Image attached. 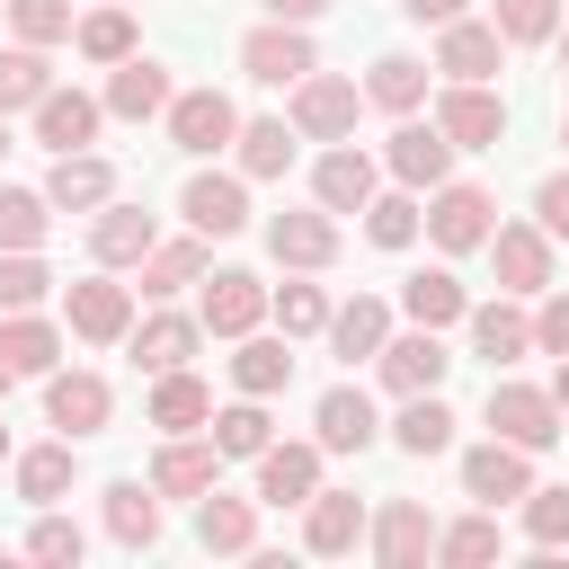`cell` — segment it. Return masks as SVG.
<instances>
[{
  "label": "cell",
  "instance_id": "obj_50",
  "mask_svg": "<svg viewBox=\"0 0 569 569\" xmlns=\"http://www.w3.org/2000/svg\"><path fill=\"white\" fill-rule=\"evenodd\" d=\"M525 542L533 551H569V489H525Z\"/></svg>",
  "mask_w": 569,
  "mask_h": 569
},
{
  "label": "cell",
  "instance_id": "obj_62",
  "mask_svg": "<svg viewBox=\"0 0 569 569\" xmlns=\"http://www.w3.org/2000/svg\"><path fill=\"white\" fill-rule=\"evenodd\" d=\"M560 142H569V116H560Z\"/></svg>",
  "mask_w": 569,
  "mask_h": 569
},
{
  "label": "cell",
  "instance_id": "obj_23",
  "mask_svg": "<svg viewBox=\"0 0 569 569\" xmlns=\"http://www.w3.org/2000/svg\"><path fill=\"white\" fill-rule=\"evenodd\" d=\"M124 347H133V365H142V373H178V365H187V356L204 347V320H196V311H169V302H160V311H142V320L124 329Z\"/></svg>",
  "mask_w": 569,
  "mask_h": 569
},
{
  "label": "cell",
  "instance_id": "obj_53",
  "mask_svg": "<svg viewBox=\"0 0 569 569\" xmlns=\"http://www.w3.org/2000/svg\"><path fill=\"white\" fill-rule=\"evenodd\" d=\"M533 356H569V284L533 293Z\"/></svg>",
  "mask_w": 569,
  "mask_h": 569
},
{
  "label": "cell",
  "instance_id": "obj_35",
  "mask_svg": "<svg viewBox=\"0 0 569 569\" xmlns=\"http://www.w3.org/2000/svg\"><path fill=\"white\" fill-rule=\"evenodd\" d=\"M71 53H80V62H98V71H116L124 53H142V36H133V9H124V0H98V9L71 27Z\"/></svg>",
  "mask_w": 569,
  "mask_h": 569
},
{
  "label": "cell",
  "instance_id": "obj_51",
  "mask_svg": "<svg viewBox=\"0 0 569 569\" xmlns=\"http://www.w3.org/2000/svg\"><path fill=\"white\" fill-rule=\"evenodd\" d=\"M9 27H18V44H71V0H9Z\"/></svg>",
  "mask_w": 569,
  "mask_h": 569
},
{
  "label": "cell",
  "instance_id": "obj_21",
  "mask_svg": "<svg viewBox=\"0 0 569 569\" xmlns=\"http://www.w3.org/2000/svg\"><path fill=\"white\" fill-rule=\"evenodd\" d=\"M151 249H160V222H151L142 204L107 196V204L89 213V258H98V267H142Z\"/></svg>",
  "mask_w": 569,
  "mask_h": 569
},
{
  "label": "cell",
  "instance_id": "obj_52",
  "mask_svg": "<svg viewBox=\"0 0 569 569\" xmlns=\"http://www.w3.org/2000/svg\"><path fill=\"white\" fill-rule=\"evenodd\" d=\"M489 18H498L507 44H551V36H560V0H498Z\"/></svg>",
  "mask_w": 569,
  "mask_h": 569
},
{
  "label": "cell",
  "instance_id": "obj_57",
  "mask_svg": "<svg viewBox=\"0 0 569 569\" xmlns=\"http://www.w3.org/2000/svg\"><path fill=\"white\" fill-rule=\"evenodd\" d=\"M551 400H560V418H569V356L551 365Z\"/></svg>",
  "mask_w": 569,
  "mask_h": 569
},
{
  "label": "cell",
  "instance_id": "obj_18",
  "mask_svg": "<svg viewBox=\"0 0 569 569\" xmlns=\"http://www.w3.org/2000/svg\"><path fill=\"white\" fill-rule=\"evenodd\" d=\"M373 187H382V160L356 151V142H329V151L311 160V204H329V213H365Z\"/></svg>",
  "mask_w": 569,
  "mask_h": 569
},
{
  "label": "cell",
  "instance_id": "obj_45",
  "mask_svg": "<svg viewBox=\"0 0 569 569\" xmlns=\"http://www.w3.org/2000/svg\"><path fill=\"white\" fill-rule=\"evenodd\" d=\"M329 311H338V302H329L311 276H293V267H284V284L267 293V320H276L284 338H320V329H329Z\"/></svg>",
  "mask_w": 569,
  "mask_h": 569
},
{
  "label": "cell",
  "instance_id": "obj_25",
  "mask_svg": "<svg viewBox=\"0 0 569 569\" xmlns=\"http://www.w3.org/2000/svg\"><path fill=\"white\" fill-rule=\"evenodd\" d=\"M498 62H507L498 18H453V27H436V71H445V80H498Z\"/></svg>",
  "mask_w": 569,
  "mask_h": 569
},
{
  "label": "cell",
  "instance_id": "obj_4",
  "mask_svg": "<svg viewBox=\"0 0 569 569\" xmlns=\"http://www.w3.org/2000/svg\"><path fill=\"white\" fill-rule=\"evenodd\" d=\"M62 320H71L80 347H124V329H133V284H116V267H98V276L62 284Z\"/></svg>",
  "mask_w": 569,
  "mask_h": 569
},
{
  "label": "cell",
  "instance_id": "obj_32",
  "mask_svg": "<svg viewBox=\"0 0 569 569\" xmlns=\"http://www.w3.org/2000/svg\"><path fill=\"white\" fill-rule=\"evenodd\" d=\"M98 516H107V533H116L124 551H151V542H160V489H151V480H107V489H98Z\"/></svg>",
  "mask_w": 569,
  "mask_h": 569
},
{
  "label": "cell",
  "instance_id": "obj_46",
  "mask_svg": "<svg viewBox=\"0 0 569 569\" xmlns=\"http://www.w3.org/2000/svg\"><path fill=\"white\" fill-rule=\"evenodd\" d=\"M53 231V196L44 187H0V249H44Z\"/></svg>",
  "mask_w": 569,
  "mask_h": 569
},
{
  "label": "cell",
  "instance_id": "obj_31",
  "mask_svg": "<svg viewBox=\"0 0 569 569\" xmlns=\"http://www.w3.org/2000/svg\"><path fill=\"white\" fill-rule=\"evenodd\" d=\"M320 338H329V356L373 365V356H382V338H391V302H382V293H356V302H338V311H329V329H320Z\"/></svg>",
  "mask_w": 569,
  "mask_h": 569
},
{
  "label": "cell",
  "instance_id": "obj_47",
  "mask_svg": "<svg viewBox=\"0 0 569 569\" xmlns=\"http://www.w3.org/2000/svg\"><path fill=\"white\" fill-rule=\"evenodd\" d=\"M44 89H53V62H44V44H0V116L36 107Z\"/></svg>",
  "mask_w": 569,
  "mask_h": 569
},
{
  "label": "cell",
  "instance_id": "obj_41",
  "mask_svg": "<svg viewBox=\"0 0 569 569\" xmlns=\"http://www.w3.org/2000/svg\"><path fill=\"white\" fill-rule=\"evenodd\" d=\"M400 311H409L418 329H453V320L471 311V293H462V276H453V267H418V276L400 284Z\"/></svg>",
  "mask_w": 569,
  "mask_h": 569
},
{
  "label": "cell",
  "instance_id": "obj_14",
  "mask_svg": "<svg viewBox=\"0 0 569 569\" xmlns=\"http://www.w3.org/2000/svg\"><path fill=\"white\" fill-rule=\"evenodd\" d=\"M489 267H498V293H551V231L542 222H498L489 231Z\"/></svg>",
  "mask_w": 569,
  "mask_h": 569
},
{
  "label": "cell",
  "instance_id": "obj_64",
  "mask_svg": "<svg viewBox=\"0 0 569 569\" xmlns=\"http://www.w3.org/2000/svg\"><path fill=\"white\" fill-rule=\"evenodd\" d=\"M124 9H133V0H124Z\"/></svg>",
  "mask_w": 569,
  "mask_h": 569
},
{
  "label": "cell",
  "instance_id": "obj_2",
  "mask_svg": "<svg viewBox=\"0 0 569 569\" xmlns=\"http://www.w3.org/2000/svg\"><path fill=\"white\" fill-rule=\"evenodd\" d=\"M240 71H249L258 89H293V80H311V71H320L311 27H293V18H258V27L240 36Z\"/></svg>",
  "mask_w": 569,
  "mask_h": 569
},
{
  "label": "cell",
  "instance_id": "obj_6",
  "mask_svg": "<svg viewBox=\"0 0 569 569\" xmlns=\"http://www.w3.org/2000/svg\"><path fill=\"white\" fill-rule=\"evenodd\" d=\"M489 231H498V204H489V187H471V178H445V187L427 196V240H436L445 258H462V249H489Z\"/></svg>",
  "mask_w": 569,
  "mask_h": 569
},
{
  "label": "cell",
  "instance_id": "obj_34",
  "mask_svg": "<svg viewBox=\"0 0 569 569\" xmlns=\"http://www.w3.org/2000/svg\"><path fill=\"white\" fill-rule=\"evenodd\" d=\"M9 480H18V498H27V507H53V498H71V480H80V453H71V436H53V445H27V453L9 462Z\"/></svg>",
  "mask_w": 569,
  "mask_h": 569
},
{
  "label": "cell",
  "instance_id": "obj_54",
  "mask_svg": "<svg viewBox=\"0 0 569 569\" xmlns=\"http://www.w3.org/2000/svg\"><path fill=\"white\" fill-rule=\"evenodd\" d=\"M533 222H542L551 240H569V169H551V178L533 187Z\"/></svg>",
  "mask_w": 569,
  "mask_h": 569
},
{
  "label": "cell",
  "instance_id": "obj_7",
  "mask_svg": "<svg viewBox=\"0 0 569 569\" xmlns=\"http://www.w3.org/2000/svg\"><path fill=\"white\" fill-rule=\"evenodd\" d=\"M160 124H169V142L196 151V160H213L222 142H240V107H231V89H213V80H204V89H178Z\"/></svg>",
  "mask_w": 569,
  "mask_h": 569
},
{
  "label": "cell",
  "instance_id": "obj_9",
  "mask_svg": "<svg viewBox=\"0 0 569 569\" xmlns=\"http://www.w3.org/2000/svg\"><path fill=\"white\" fill-rule=\"evenodd\" d=\"M382 169H391L400 187L436 196V187L453 178V142H445V124H436V116H400V133L382 142Z\"/></svg>",
  "mask_w": 569,
  "mask_h": 569
},
{
  "label": "cell",
  "instance_id": "obj_61",
  "mask_svg": "<svg viewBox=\"0 0 569 569\" xmlns=\"http://www.w3.org/2000/svg\"><path fill=\"white\" fill-rule=\"evenodd\" d=\"M0 462H9V427H0Z\"/></svg>",
  "mask_w": 569,
  "mask_h": 569
},
{
  "label": "cell",
  "instance_id": "obj_33",
  "mask_svg": "<svg viewBox=\"0 0 569 569\" xmlns=\"http://www.w3.org/2000/svg\"><path fill=\"white\" fill-rule=\"evenodd\" d=\"M0 356H9L18 382H44V373L62 365V329H53L44 311H0Z\"/></svg>",
  "mask_w": 569,
  "mask_h": 569
},
{
  "label": "cell",
  "instance_id": "obj_63",
  "mask_svg": "<svg viewBox=\"0 0 569 569\" xmlns=\"http://www.w3.org/2000/svg\"><path fill=\"white\" fill-rule=\"evenodd\" d=\"M0 18H9V0H0Z\"/></svg>",
  "mask_w": 569,
  "mask_h": 569
},
{
  "label": "cell",
  "instance_id": "obj_59",
  "mask_svg": "<svg viewBox=\"0 0 569 569\" xmlns=\"http://www.w3.org/2000/svg\"><path fill=\"white\" fill-rule=\"evenodd\" d=\"M9 382H18V373H9V356H0V400H9Z\"/></svg>",
  "mask_w": 569,
  "mask_h": 569
},
{
  "label": "cell",
  "instance_id": "obj_60",
  "mask_svg": "<svg viewBox=\"0 0 569 569\" xmlns=\"http://www.w3.org/2000/svg\"><path fill=\"white\" fill-rule=\"evenodd\" d=\"M0 151H9V116H0Z\"/></svg>",
  "mask_w": 569,
  "mask_h": 569
},
{
  "label": "cell",
  "instance_id": "obj_56",
  "mask_svg": "<svg viewBox=\"0 0 569 569\" xmlns=\"http://www.w3.org/2000/svg\"><path fill=\"white\" fill-rule=\"evenodd\" d=\"M320 9H329V0H267V18H293V27H311Z\"/></svg>",
  "mask_w": 569,
  "mask_h": 569
},
{
  "label": "cell",
  "instance_id": "obj_22",
  "mask_svg": "<svg viewBox=\"0 0 569 569\" xmlns=\"http://www.w3.org/2000/svg\"><path fill=\"white\" fill-rule=\"evenodd\" d=\"M462 329H471V356H489L498 373H507L516 356H533V311H525V293L471 302V311H462Z\"/></svg>",
  "mask_w": 569,
  "mask_h": 569
},
{
  "label": "cell",
  "instance_id": "obj_48",
  "mask_svg": "<svg viewBox=\"0 0 569 569\" xmlns=\"http://www.w3.org/2000/svg\"><path fill=\"white\" fill-rule=\"evenodd\" d=\"M80 551H89V533H80V516H36L27 525V560H44V569H80Z\"/></svg>",
  "mask_w": 569,
  "mask_h": 569
},
{
  "label": "cell",
  "instance_id": "obj_19",
  "mask_svg": "<svg viewBox=\"0 0 569 569\" xmlns=\"http://www.w3.org/2000/svg\"><path fill=\"white\" fill-rule=\"evenodd\" d=\"M311 436H320V453H365V445L382 436V409H373V391H356V382H329V391L311 400Z\"/></svg>",
  "mask_w": 569,
  "mask_h": 569
},
{
  "label": "cell",
  "instance_id": "obj_37",
  "mask_svg": "<svg viewBox=\"0 0 569 569\" xmlns=\"http://www.w3.org/2000/svg\"><path fill=\"white\" fill-rule=\"evenodd\" d=\"M204 436L222 445V462H258V453L276 445V418H267V400H249V391H240V400H222V409L204 418Z\"/></svg>",
  "mask_w": 569,
  "mask_h": 569
},
{
  "label": "cell",
  "instance_id": "obj_38",
  "mask_svg": "<svg viewBox=\"0 0 569 569\" xmlns=\"http://www.w3.org/2000/svg\"><path fill=\"white\" fill-rule=\"evenodd\" d=\"M391 445H400L409 462H436V453H453V409H445L436 391H409V400H400V418H391Z\"/></svg>",
  "mask_w": 569,
  "mask_h": 569
},
{
  "label": "cell",
  "instance_id": "obj_1",
  "mask_svg": "<svg viewBox=\"0 0 569 569\" xmlns=\"http://www.w3.org/2000/svg\"><path fill=\"white\" fill-rule=\"evenodd\" d=\"M480 418H489V436H507V445H525V453L560 445V400H551V382H516V373H498Z\"/></svg>",
  "mask_w": 569,
  "mask_h": 569
},
{
  "label": "cell",
  "instance_id": "obj_8",
  "mask_svg": "<svg viewBox=\"0 0 569 569\" xmlns=\"http://www.w3.org/2000/svg\"><path fill=\"white\" fill-rule=\"evenodd\" d=\"M373 373H382V391L391 400H409V391H436L445 373H453V356H445V329H391L382 338V356H373Z\"/></svg>",
  "mask_w": 569,
  "mask_h": 569
},
{
  "label": "cell",
  "instance_id": "obj_17",
  "mask_svg": "<svg viewBox=\"0 0 569 569\" xmlns=\"http://www.w3.org/2000/svg\"><path fill=\"white\" fill-rule=\"evenodd\" d=\"M107 116L116 124H151V116H169V98H178V80H169V62H151V53H124L116 71H107Z\"/></svg>",
  "mask_w": 569,
  "mask_h": 569
},
{
  "label": "cell",
  "instance_id": "obj_44",
  "mask_svg": "<svg viewBox=\"0 0 569 569\" xmlns=\"http://www.w3.org/2000/svg\"><path fill=\"white\" fill-rule=\"evenodd\" d=\"M507 551V533H498V507H471V516H453L445 533H436V560L445 569H489Z\"/></svg>",
  "mask_w": 569,
  "mask_h": 569
},
{
  "label": "cell",
  "instance_id": "obj_49",
  "mask_svg": "<svg viewBox=\"0 0 569 569\" xmlns=\"http://www.w3.org/2000/svg\"><path fill=\"white\" fill-rule=\"evenodd\" d=\"M53 293V267L36 249H0V311H36Z\"/></svg>",
  "mask_w": 569,
  "mask_h": 569
},
{
  "label": "cell",
  "instance_id": "obj_20",
  "mask_svg": "<svg viewBox=\"0 0 569 569\" xmlns=\"http://www.w3.org/2000/svg\"><path fill=\"white\" fill-rule=\"evenodd\" d=\"M27 116H36V142H44V151H89V142H98V124H107V98H89V89H62V80H53Z\"/></svg>",
  "mask_w": 569,
  "mask_h": 569
},
{
  "label": "cell",
  "instance_id": "obj_24",
  "mask_svg": "<svg viewBox=\"0 0 569 569\" xmlns=\"http://www.w3.org/2000/svg\"><path fill=\"white\" fill-rule=\"evenodd\" d=\"M365 525H373V507H365L356 489H311V507H302V551L347 560V551L365 542Z\"/></svg>",
  "mask_w": 569,
  "mask_h": 569
},
{
  "label": "cell",
  "instance_id": "obj_42",
  "mask_svg": "<svg viewBox=\"0 0 569 569\" xmlns=\"http://www.w3.org/2000/svg\"><path fill=\"white\" fill-rule=\"evenodd\" d=\"M293 116H240V178H284L293 169Z\"/></svg>",
  "mask_w": 569,
  "mask_h": 569
},
{
  "label": "cell",
  "instance_id": "obj_28",
  "mask_svg": "<svg viewBox=\"0 0 569 569\" xmlns=\"http://www.w3.org/2000/svg\"><path fill=\"white\" fill-rule=\"evenodd\" d=\"M311 489H320V436L311 445L284 436L258 453V507H311Z\"/></svg>",
  "mask_w": 569,
  "mask_h": 569
},
{
  "label": "cell",
  "instance_id": "obj_15",
  "mask_svg": "<svg viewBox=\"0 0 569 569\" xmlns=\"http://www.w3.org/2000/svg\"><path fill=\"white\" fill-rule=\"evenodd\" d=\"M44 418H53L71 445H80V436H98V427L116 418L107 373H89V365H71V373H62V365H53V373H44Z\"/></svg>",
  "mask_w": 569,
  "mask_h": 569
},
{
  "label": "cell",
  "instance_id": "obj_43",
  "mask_svg": "<svg viewBox=\"0 0 569 569\" xmlns=\"http://www.w3.org/2000/svg\"><path fill=\"white\" fill-rule=\"evenodd\" d=\"M418 231H427L418 187H400V178H391V187H373V204H365V240H373V249H409Z\"/></svg>",
  "mask_w": 569,
  "mask_h": 569
},
{
  "label": "cell",
  "instance_id": "obj_26",
  "mask_svg": "<svg viewBox=\"0 0 569 569\" xmlns=\"http://www.w3.org/2000/svg\"><path fill=\"white\" fill-rule=\"evenodd\" d=\"M204 418H213V382H204L196 365H178V373H151L142 427H160V436H196Z\"/></svg>",
  "mask_w": 569,
  "mask_h": 569
},
{
  "label": "cell",
  "instance_id": "obj_27",
  "mask_svg": "<svg viewBox=\"0 0 569 569\" xmlns=\"http://www.w3.org/2000/svg\"><path fill=\"white\" fill-rule=\"evenodd\" d=\"M222 480V445L213 436H160V453H151V489L160 498H204Z\"/></svg>",
  "mask_w": 569,
  "mask_h": 569
},
{
  "label": "cell",
  "instance_id": "obj_11",
  "mask_svg": "<svg viewBox=\"0 0 569 569\" xmlns=\"http://www.w3.org/2000/svg\"><path fill=\"white\" fill-rule=\"evenodd\" d=\"M267 293H276V284H258L249 267H213V276H204V293H196L204 338H249V329L267 320Z\"/></svg>",
  "mask_w": 569,
  "mask_h": 569
},
{
  "label": "cell",
  "instance_id": "obj_3",
  "mask_svg": "<svg viewBox=\"0 0 569 569\" xmlns=\"http://www.w3.org/2000/svg\"><path fill=\"white\" fill-rule=\"evenodd\" d=\"M284 116H293V133H302V142H347V133H356V116H365V89H356V80H338V71H311V80H293V89H284Z\"/></svg>",
  "mask_w": 569,
  "mask_h": 569
},
{
  "label": "cell",
  "instance_id": "obj_13",
  "mask_svg": "<svg viewBox=\"0 0 569 569\" xmlns=\"http://www.w3.org/2000/svg\"><path fill=\"white\" fill-rule=\"evenodd\" d=\"M267 258H276V267H293V276H320V267H338V213H329V204L276 213V222H267Z\"/></svg>",
  "mask_w": 569,
  "mask_h": 569
},
{
  "label": "cell",
  "instance_id": "obj_10",
  "mask_svg": "<svg viewBox=\"0 0 569 569\" xmlns=\"http://www.w3.org/2000/svg\"><path fill=\"white\" fill-rule=\"evenodd\" d=\"M178 213H187V231L231 240V231H249V178H240V169H196V178L178 187Z\"/></svg>",
  "mask_w": 569,
  "mask_h": 569
},
{
  "label": "cell",
  "instance_id": "obj_16",
  "mask_svg": "<svg viewBox=\"0 0 569 569\" xmlns=\"http://www.w3.org/2000/svg\"><path fill=\"white\" fill-rule=\"evenodd\" d=\"M525 489H533V453H525V445L489 436V445L462 453V498H480V507H525Z\"/></svg>",
  "mask_w": 569,
  "mask_h": 569
},
{
  "label": "cell",
  "instance_id": "obj_12",
  "mask_svg": "<svg viewBox=\"0 0 569 569\" xmlns=\"http://www.w3.org/2000/svg\"><path fill=\"white\" fill-rule=\"evenodd\" d=\"M436 516L418 507V498H382L373 507V525H365V551L382 560V569H418V560H436Z\"/></svg>",
  "mask_w": 569,
  "mask_h": 569
},
{
  "label": "cell",
  "instance_id": "obj_29",
  "mask_svg": "<svg viewBox=\"0 0 569 569\" xmlns=\"http://www.w3.org/2000/svg\"><path fill=\"white\" fill-rule=\"evenodd\" d=\"M44 196H53V213H98V204L116 196V160H98V151H53Z\"/></svg>",
  "mask_w": 569,
  "mask_h": 569
},
{
  "label": "cell",
  "instance_id": "obj_39",
  "mask_svg": "<svg viewBox=\"0 0 569 569\" xmlns=\"http://www.w3.org/2000/svg\"><path fill=\"white\" fill-rule=\"evenodd\" d=\"M196 542L204 551H258V498H222V489H204L196 498Z\"/></svg>",
  "mask_w": 569,
  "mask_h": 569
},
{
  "label": "cell",
  "instance_id": "obj_36",
  "mask_svg": "<svg viewBox=\"0 0 569 569\" xmlns=\"http://www.w3.org/2000/svg\"><path fill=\"white\" fill-rule=\"evenodd\" d=\"M284 382H293L284 329H276V338H258V329H249V338H231V391H249V400H276Z\"/></svg>",
  "mask_w": 569,
  "mask_h": 569
},
{
  "label": "cell",
  "instance_id": "obj_5",
  "mask_svg": "<svg viewBox=\"0 0 569 569\" xmlns=\"http://www.w3.org/2000/svg\"><path fill=\"white\" fill-rule=\"evenodd\" d=\"M436 124H445L453 151H498L507 142V98L489 80H445L436 89Z\"/></svg>",
  "mask_w": 569,
  "mask_h": 569
},
{
  "label": "cell",
  "instance_id": "obj_40",
  "mask_svg": "<svg viewBox=\"0 0 569 569\" xmlns=\"http://www.w3.org/2000/svg\"><path fill=\"white\" fill-rule=\"evenodd\" d=\"M427 71H436V62H418V53H382V62L365 71V107L418 116V107H427Z\"/></svg>",
  "mask_w": 569,
  "mask_h": 569
},
{
  "label": "cell",
  "instance_id": "obj_30",
  "mask_svg": "<svg viewBox=\"0 0 569 569\" xmlns=\"http://www.w3.org/2000/svg\"><path fill=\"white\" fill-rule=\"evenodd\" d=\"M204 276H213V240H204V231H187V240H160V249L142 258V302H169V293L204 284Z\"/></svg>",
  "mask_w": 569,
  "mask_h": 569
},
{
  "label": "cell",
  "instance_id": "obj_55",
  "mask_svg": "<svg viewBox=\"0 0 569 569\" xmlns=\"http://www.w3.org/2000/svg\"><path fill=\"white\" fill-rule=\"evenodd\" d=\"M400 18H418V27H453V18H471V0H400Z\"/></svg>",
  "mask_w": 569,
  "mask_h": 569
},
{
  "label": "cell",
  "instance_id": "obj_58",
  "mask_svg": "<svg viewBox=\"0 0 569 569\" xmlns=\"http://www.w3.org/2000/svg\"><path fill=\"white\" fill-rule=\"evenodd\" d=\"M551 53H560V71H569V18H560V36H551Z\"/></svg>",
  "mask_w": 569,
  "mask_h": 569
}]
</instances>
